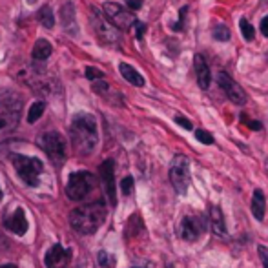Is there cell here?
I'll return each mask as SVG.
<instances>
[{
  "instance_id": "25",
  "label": "cell",
  "mask_w": 268,
  "mask_h": 268,
  "mask_svg": "<svg viewBox=\"0 0 268 268\" xmlns=\"http://www.w3.org/2000/svg\"><path fill=\"white\" fill-rule=\"evenodd\" d=\"M195 137H197V141H199V143H203V144H212V143H214V137H212V133H210V131H206V129H197Z\"/></svg>"
},
{
  "instance_id": "3",
  "label": "cell",
  "mask_w": 268,
  "mask_h": 268,
  "mask_svg": "<svg viewBox=\"0 0 268 268\" xmlns=\"http://www.w3.org/2000/svg\"><path fill=\"white\" fill-rule=\"evenodd\" d=\"M22 99L11 91H0V135L11 133L20 122Z\"/></svg>"
},
{
  "instance_id": "36",
  "label": "cell",
  "mask_w": 268,
  "mask_h": 268,
  "mask_svg": "<svg viewBox=\"0 0 268 268\" xmlns=\"http://www.w3.org/2000/svg\"><path fill=\"white\" fill-rule=\"evenodd\" d=\"M246 122L252 129H261V122H255V120H246Z\"/></svg>"
},
{
  "instance_id": "13",
  "label": "cell",
  "mask_w": 268,
  "mask_h": 268,
  "mask_svg": "<svg viewBox=\"0 0 268 268\" xmlns=\"http://www.w3.org/2000/svg\"><path fill=\"white\" fill-rule=\"evenodd\" d=\"M70 259H72V250L64 248L62 244L57 243L46 252L44 264H46V268H66Z\"/></svg>"
},
{
  "instance_id": "26",
  "label": "cell",
  "mask_w": 268,
  "mask_h": 268,
  "mask_svg": "<svg viewBox=\"0 0 268 268\" xmlns=\"http://www.w3.org/2000/svg\"><path fill=\"white\" fill-rule=\"evenodd\" d=\"M120 190H122V193L124 195H129L131 191H133V177H124L122 181H120Z\"/></svg>"
},
{
  "instance_id": "34",
  "label": "cell",
  "mask_w": 268,
  "mask_h": 268,
  "mask_svg": "<svg viewBox=\"0 0 268 268\" xmlns=\"http://www.w3.org/2000/svg\"><path fill=\"white\" fill-rule=\"evenodd\" d=\"M259 29H261V33H263L264 37H268V17H263L261 24H259Z\"/></svg>"
},
{
  "instance_id": "1",
  "label": "cell",
  "mask_w": 268,
  "mask_h": 268,
  "mask_svg": "<svg viewBox=\"0 0 268 268\" xmlns=\"http://www.w3.org/2000/svg\"><path fill=\"white\" fill-rule=\"evenodd\" d=\"M72 143L73 148L79 155H90L97 148L99 143V129H97V120L90 113H77L73 117L72 128Z\"/></svg>"
},
{
  "instance_id": "4",
  "label": "cell",
  "mask_w": 268,
  "mask_h": 268,
  "mask_svg": "<svg viewBox=\"0 0 268 268\" xmlns=\"http://www.w3.org/2000/svg\"><path fill=\"white\" fill-rule=\"evenodd\" d=\"M13 166L19 173V177L29 186H37L38 181H40V175L44 172V164L40 159L20 155V153L13 155Z\"/></svg>"
},
{
  "instance_id": "28",
  "label": "cell",
  "mask_w": 268,
  "mask_h": 268,
  "mask_svg": "<svg viewBox=\"0 0 268 268\" xmlns=\"http://www.w3.org/2000/svg\"><path fill=\"white\" fill-rule=\"evenodd\" d=\"M86 79H90V81H97V79H102L104 77V73L101 72V70H97V68H86Z\"/></svg>"
},
{
  "instance_id": "19",
  "label": "cell",
  "mask_w": 268,
  "mask_h": 268,
  "mask_svg": "<svg viewBox=\"0 0 268 268\" xmlns=\"http://www.w3.org/2000/svg\"><path fill=\"white\" fill-rule=\"evenodd\" d=\"M210 226L214 230V234L225 235L226 234V225H225V216L221 212L219 206H212L210 210Z\"/></svg>"
},
{
  "instance_id": "38",
  "label": "cell",
  "mask_w": 268,
  "mask_h": 268,
  "mask_svg": "<svg viewBox=\"0 0 268 268\" xmlns=\"http://www.w3.org/2000/svg\"><path fill=\"white\" fill-rule=\"evenodd\" d=\"M0 199H2V188H0Z\"/></svg>"
},
{
  "instance_id": "7",
  "label": "cell",
  "mask_w": 268,
  "mask_h": 268,
  "mask_svg": "<svg viewBox=\"0 0 268 268\" xmlns=\"http://www.w3.org/2000/svg\"><path fill=\"white\" fill-rule=\"evenodd\" d=\"M95 186V177L90 172H75L70 175V181L66 184V193L70 199H84Z\"/></svg>"
},
{
  "instance_id": "16",
  "label": "cell",
  "mask_w": 268,
  "mask_h": 268,
  "mask_svg": "<svg viewBox=\"0 0 268 268\" xmlns=\"http://www.w3.org/2000/svg\"><path fill=\"white\" fill-rule=\"evenodd\" d=\"M60 24L66 29L70 35H77V22H75V6L72 2H66V4L60 8Z\"/></svg>"
},
{
  "instance_id": "6",
  "label": "cell",
  "mask_w": 268,
  "mask_h": 268,
  "mask_svg": "<svg viewBox=\"0 0 268 268\" xmlns=\"http://www.w3.org/2000/svg\"><path fill=\"white\" fill-rule=\"evenodd\" d=\"M190 161L184 155H175L170 164V182L177 193H186L190 188Z\"/></svg>"
},
{
  "instance_id": "27",
  "label": "cell",
  "mask_w": 268,
  "mask_h": 268,
  "mask_svg": "<svg viewBox=\"0 0 268 268\" xmlns=\"http://www.w3.org/2000/svg\"><path fill=\"white\" fill-rule=\"evenodd\" d=\"M99 264H101V266H113V264H115V259L111 257L110 254H106V252H101V254H99Z\"/></svg>"
},
{
  "instance_id": "33",
  "label": "cell",
  "mask_w": 268,
  "mask_h": 268,
  "mask_svg": "<svg viewBox=\"0 0 268 268\" xmlns=\"http://www.w3.org/2000/svg\"><path fill=\"white\" fill-rule=\"evenodd\" d=\"M186 11H188V8H181V17H179V22L173 26V29H175V31H179V29L182 28V22H184V15H186Z\"/></svg>"
},
{
  "instance_id": "30",
  "label": "cell",
  "mask_w": 268,
  "mask_h": 268,
  "mask_svg": "<svg viewBox=\"0 0 268 268\" xmlns=\"http://www.w3.org/2000/svg\"><path fill=\"white\" fill-rule=\"evenodd\" d=\"M93 90H95L97 93H106V91L110 90V86H108V84H106L102 79H97V82L93 84Z\"/></svg>"
},
{
  "instance_id": "22",
  "label": "cell",
  "mask_w": 268,
  "mask_h": 268,
  "mask_svg": "<svg viewBox=\"0 0 268 268\" xmlns=\"http://www.w3.org/2000/svg\"><path fill=\"white\" fill-rule=\"evenodd\" d=\"M44 110H46V104L44 102H35V104H31V108H29L28 111V122L29 124H33V122H37L40 117H42Z\"/></svg>"
},
{
  "instance_id": "37",
  "label": "cell",
  "mask_w": 268,
  "mask_h": 268,
  "mask_svg": "<svg viewBox=\"0 0 268 268\" xmlns=\"http://www.w3.org/2000/svg\"><path fill=\"white\" fill-rule=\"evenodd\" d=\"M0 268H17V264H2V266H0Z\"/></svg>"
},
{
  "instance_id": "5",
  "label": "cell",
  "mask_w": 268,
  "mask_h": 268,
  "mask_svg": "<svg viewBox=\"0 0 268 268\" xmlns=\"http://www.w3.org/2000/svg\"><path fill=\"white\" fill-rule=\"evenodd\" d=\"M38 146L48 153L51 163L55 166H60L66 161V141L58 131H46L38 137Z\"/></svg>"
},
{
  "instance_id": "12",
  "label": "cell",
  "mask_w": 268,
  "mask_h": 268,
  "mask_svg": "<svg viewBox=\"0 0 268 268\" xmlns=\"http://www.w3.org/2000/svg\"><path fill=\"white\" fill-rule=\"evenodd\" d=\"M101 181L102 186L108 199H110V205L115 206L117 205V186H115V163L111 159H106L104 163L101 164Z\"/></svg>"
},
{
  "instance_id": "20",
  "label": "cell",
  "mask_w": 268,
  "mask_h": 268,
  "mask_svg": "<svg viewBox=\"0 0 268 268\" xmlns=\"http://www.w3.org/2000/svg\"><path fill=\"white\" fill-rule=\"evenodd\" d=\"M51 51H53L51 44H49L46 38H38L33 46L31 57H33V60H37V62H42V60H46V58L51 55Z\"/></svg>"
},
{
  "instance_id": "29",
  "label": "cell",
  "mask_w": 268,
  "mask_h": 268,
  "mask_svg": "<svg viewBox=\"0 0 268 268\" xmlns=\"http://www.w3.org/2000/svg\"><path fill=\"white\" fill-rule=\"evenodd\" d=\"M133 29H135V37L139 38V40H143L144 33H146V24H144V22H141V20H135Z\"/></svg>"
},
{
  "instance_id": "21",
  "label": "cell",
  "mask_w": 268,
  "mask_h": 268,
  "mask_svg": "<svg viewBox=\"0 0 268 268\" xmlns=\"http://www.w3.org/2000/svg\"><path fill=\"white\" fill-rule=\"evenodd\" d=\"M37 20L44 26V28L51 29L53 26H55V17H53L51 8H49V6H42L37 13Z\"/></svg>"
},
{
  "instance_id": "9",
  "label": "cell",
  "mask_w": 268,
  "mask_h": 268,
  "mask_svg": "<svg viewBox=\"0 0 268 268\" xmlns=\"http://www.w3.org/2000/svg\"><path fill=\"white\" fill-rule=\"evenodd\" d=\"M102 11H104L106 20H108L110 24H113L117 29H122V31L129 29L135 22L133 15L129 13V11H126L122 6L115 4V2H106Z\"/></svg>"
},
{
  "instance_id": "10",
  "label": "cell",
  "mask_w": 268,
  "mask_h": 268,
  "mask_svg": "<svg viewBox=\"0 0 268 268\" xmlns=\"http://www.w3.org/2000/svg\"><path fill=\"white\" fill-rule=\"evenodd\" d=\"M206 221L203 216H186L181 221V237L184 241H197L205 234Z\"/></svg>"
},
{
  "instance_id": "32",
  "label": "cell",
  "mask_w": 268,
  "mask_h": 268,
  "mask_svg": "<svg viewBox=\"0 0 268 268\" xmlns=\"http://www.w3.org/2000/svg\"><path fill=\"white\" fill-rule=\"evenodd\" d=\"M257 252H259V255H261V261H263L264 268H268V248H264V246H257Z\"/></svg>"
},
{
  "instance_id": "23",
  "label": "cell",
  "mask_w": 268,
  "mask_h": 268,
  "mask_svg": "<svg viewBox=\"0 0 268 268\" xmlns=\"http://www.w3.org/2000/svg\"><path fill=\"white\" fill-rule=\"evenodd\" d=\"M239 28H241V33H243V37L246 38V40H254L255 37V29L254 26L250 24L246 19H241L239 20Z\"/></svg>"
},
{
  "instance_id": "17",
  "label": "cell",
  "mask_w": 268,
  "mask_h": 268,
  "mask_svg": "<svg viewBox=\"0 0 268 268\" xmlns=\"http://www.w3.org/2000/svg\"><path fill=\"white\" fill-rule=\"evenodd\" d=\"M119 70H120V75L124 77L129 84H133V86H137V88L144 86V77L141 75L133 66H129V64H126V62H120Z\"/></svg>"
},
{
  "instance_id": "11",
  "label": "cell",
  "mask_w": 268,
  "mask_h": 268,
  "mask_svg": "<svg viewBox=\"0 0 268 268\" xmlns=\"http://www.w3.org/2000/svg\"><path fill=\"white\" fill-rule=\"evenodd\" d=\"M217 82H219L221 90L225 91L226 97H228L234 104L243 106L244 102H246V93H244V90L232 79V77L226 75L225 72H221L219 75H217Z\"/></svg>"
},
{
  "instance_id": "2",
  "label": "cell",
  "mask_w": 268,
  "mask_h": 268,
  "mask_svg": "<svg viewBox=\"0 0 268 268\" xmlns=\"http://www.w3.org/2000/svg\"><path fill=\"white\" fill-rule=\"evenodd\" d=\"M106 216H108V212H106L104 201H93L90 205L75 208L70 214V225L79 234L90 235L101 228L102 223L106 221Z\"/></svg>"
},
{
  "instance_id": "18",
  "label": "cell",
  "mask_w": 268,
  "mask_h": 268,
  "mask_svg": "<svg viewBox=\"0 0 268 268\" xmlns=\"http://www.w3.org/2000/svg\"><path fill=\"white\" fill-rule=\"evenodd\" d=\"M264 212H266V199H264L263 190H254V195H252V214L257 221L264 219Z\"/></svg>"
},
{
  "instance_id": "15",
  "label": "cell",
  "mask_w": 268,
  "mask_h": 268,
  "mask_svg": "<svg viewBox=\"0 0 268 268\" xmlns=\"http://www.w3.org/2000/svg\"><path fill=\"white\" fill-rule=\"evenodd\" d=\"M193 66H195V75H197V82H199V88H201V90H208L212 82V73H210L208 64H206L205 57L195 55V57H193Z\"/></svg>"
},
{
  "instance_id": "31",
  "label": "cell",
  "mask_w": 268,
  "mask_h": 268,
  "mask_svg": "<svg viewBox=\"0 0 268 268\" xmlns=\"http://www.w3.org/2000/svg\"><path fill=\"white\" fill-rule=\"evenodd\" d=\"M175 122H177L179 126H182L184 129H191V122L186 117H182V115H177V117H175Z\"/></svg>"
},
{
  "instance_id": "14",
  "label": "cell",
  "mask_w": 268,
  "mask_h": 268,
  "mask_svg": "<svg viewBox=\"0 0 268 268\" xmlns=\"http://www.w3.org/2000/svg\"><path fill=\"white\" fill-rule=\"evenodd\" d=\"M4 226L8 230H11L13 234L17 235H24L26 232H28V219H26V214L22 208H17V210L11 214V216H8L4 219Z\"/></svg>"
},
{
  "instance_id": "35",
  "label": "cell",
  "mask_w": 268,
  "mask_h": 268,
  "mask_svg": "<svg viewBox=\"0 0 268 268\" xmlns=\"http://www.w3.org/2000/svg\"><path fill=\"white\" fill-rule=\"evenodd\" d=\"M129 10H141L143 8V0H128Z\"/></svg>"
},
{
  "instance_id": "8",
  "label": "cell",
  "mask_w": 268,
  "mask_h": 268,
  "mask_svg": "<svg viewBox=\"0 0 268 268\" xmlns=\"http://www.w3.org/2000/svg\"><path fill=\"white\" fill-rule=\"evenodd\" d=\"M91 24H93V29H95L97 38L102 44L115 46V44L119 42V31H117V28L113 24H110L97 10H91Z\"/></svg>"
},
{
  "instance_id": "24",
  "label": "cell",
  "mask_w": 268,
  "mask_h": 268,
  "mask_svg": "<svg viewBox=\"0 0 268 268\" xmlns=\"http://www.w3.org/2000/svg\"><path fill=\"white\" fill-rule=\"evenodd\" d=\"M214 38H216V40H221V42H226V40L230 38V29H228V26L217 24L216 28H214Z\"/></svg>"
}]
</instances>
